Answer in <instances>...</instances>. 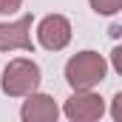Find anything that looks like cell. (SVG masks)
<instances>
[{
  "label": "cell",
  "mask_w": 122,
  "mask_h": 122,
  "mask_svg": "<svg viewBox=\"0 0 122 122\" xmlns=\"http://www.w3.org/2000/svg\"><path fill=\"white\" fill-rule=\"evenodd\" d=\"M31 23H34L31 14H23V17L9 20V23H0V51H29V54H34Z\"/></svg>",
  "instance_id": "obj_5"
},
{
  "label": "cell",
  "mask_w": 122,
  "mask_h": 122,
  "mask_svg": "<svg viewBox=\"0 0 122 122\" xmlns=\"http://www.w3.org/2000/svg\"><path fill=\"white\" fill-rule=\"evenodd\" d=\"M88 3H91V9L97 14H105V17L122 11V0H88Z\"/></svg>",
  "instance_id": "obj_7"
},
{
  "label": "cell",
  "mask_w": 122,
  "mask_h": 122,
  "mask_svg": "<svg viewBox=\"0 0 122 122\" xmlns=\"http://www.w3.org/2000/svg\"><path fill=\"white\" fill-rule=\"evenodd\" d=\"M111 119H114V122H122V91H117L114 99H111Z\"/></svg>",
  "instance_id": "obj_9"
},
{
  "label": "cell",
  "mask_w": 122,
  "mask_h": 122,
  "mask_svg": "<svg viewBox=\"0 0 122 122\" xmlns=\"http://www.w3.org/2000/svg\"><path fill=\"white\" fill-rule=\"evenodd\" d=\"M43 82V71L31 57H14L3 68L0 77V88L6 97H26V94L37 91Z\"/></svg>",
  "instance_id": "obj_2"
},
{
  "label": "cell",
  "mask_w": 122,
  "mask_h": 122,
  "mask_svg": "<svg viewBox=\"0 0 122 122\" xmlns=\"http://www.w3.org/2000/svg\"><path fill=\"white\" fill-rule=\"evenodd\" d=\"M20 6H23V0H0V14L11 17V14L20 11Z\"/></svg>",
  "instance_id": "obj_8"
},
{
  "label": "cell",
  "mask_w": 122,
  "mask_h": 122,
  "mask_svg": "<svg viewBox=\"0 0 122 122\" xmlns=\"http://www.w3.org/2000/svg\"><path fill=\"white\" fill-rule=\"evenodd\" d=\"M105 77H108V62L97 51H80L65 62V82L74 91L97 88Z\"/></svg>",
  "instance_id": "obj_1"
},
{
  "label": "cell",
  "mask_w": 122,
  "mask_h": 122,
  "mask_svg": "<svg viewBox=\"0 0 122 122\" xmlns=\"http://www.w3.org/2000/svg\"><path fill=\"white\" fill-rule=\"evenodd\" d=\"M119 34H122V26H119V23H114V26H111V37H119Z\"/></svg>",
  "instance_id": "obj_11"
},
{
  "label": "cell",
  "mask_w": 122,
  "mask_h": 122,
  "mask_svg": "<svg viewBox=\"0 0 122 122\" xmlns=\"http://www.w3.org/2000/svg\"><path fill=\"white\" fill-rule=\"evenodd\" d=\"M60 117V105L54 102V97L40 91L26 94V102L20 108V119L23 122H57Z\"/></svg>",
  "instance_id": "obj_6"
},
{
  "label": "cell",
  "mask_w": 122,
  "mask_h": 122,
  "mask_svg": "<svg viewBox=\"0 0 122 122\" xmlns=\"http://www.w3.org/2000/svg\"><path fill=\"white\" fill-rule=\"evenodd\" d=\"M71 20L65 14H46L37 23V46L46 51H62L71 43Z\"/></svg>",
  "instance_id": "obj_4"
},
{
  "label": "cell",
  "mask_w": 122,
  "mask_h": 122,
  "mask_svg": "<svg viewBox=\"0 0 122 122\" xmlns=\"http://www.w3.org/2000/svg\"><path fill=\"white\" fill-rule=\"evenodd\" d=\"M62 114L71 122H97V119H102V114H105V99L99 94H94V88L74 91L65 99Z\"/></svg>",
  "instance_id": "obj_3"
},
{
  "label": "cell",
  "mask_w": 122,
  "mask_h": 122,
  "mask_svg": "<svg viewBox=\"0 0 122 122\" xmlns=\"http://www.w3.org/2000/svg\"><path fill=\"white\" fill-rule=\"evenodd\" d=\"M111 65H114L117 74H122V46H117V48L111 51Z\"/></svg>",
  "instance_id": "obj_10"
}]
</instances>
